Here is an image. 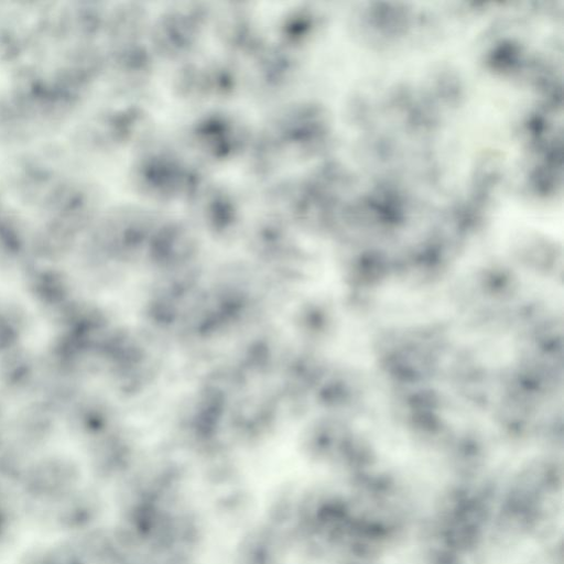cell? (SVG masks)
<instances>
[{
  "label": "cell",
  "instance_id": "6da1fadb",
  "mask_svg": "<svg viewBox=\"0 0 564 564\" xmlns=\"http://www.w3.org/2000/svg\"><path fill=\"white\" fill-rule=\"evenodd\" d=\"M129 177L140 196L161 204H188L214 181L208 166L180 143L154 135L137 149Z\"/></svg>",
  "mask_w": 564,
  "mask_h": 564
},
{
  "label": "cell",
  "instance_id": "7a4b0ae2",
  "mask_svg": "<svg viewBox=\"0 0 564 564\" xmlns=\"http://www.w3.org/2000/svg\"><path fill=\"white\" fill-rule=\"evenodd\" d=\"M252 132L241 116L212 109L197 115L183 127L180 145L207 166L226 164L243 158Z\"/></svg>",
  "mask_w": 564,
  "mask_h": 564
},
{
  "label": "cell",
  "instance_id": "3957f363",
  "mask_svg": "<svg viewBox=\"0 0 564 564\" xmlns=\"http://www.w3.org/2000/svg\"><path fill=\"white\" fill-rule=\"evenodd\" d=\"M213 15V7L203 1L171 3L151 20L148 43L156 57L187 59L194 56Z\"/></svg>",
  "mask_w": 564,
  "mask_h": 564
},
{
  "label": "cell",
  "instance_id": "277c9868",
  "mask_svg": "<svg viewBox=\"0 0 564 564\" xmlns=\"http://www.w3.org/2000/svg\"><path fill=\"white\" fill-rule=\"evenodd\" d=\"M245 86L240 64L225 56H192L180 62L171 78L173 94L189 104H218Z\"/></svg>",
  "mask_w": 564,
  "mask_h": 564
},
{
  "label": "cell",
  "instance_id": "5b68a950",
  "mask_svg": "<svg viewBox=\"0 0 564 564\" xmlns=\"http://www.w3.org/2000/svg\"><path fill=\"white\" fill-rule=\"evenodd\" d=\"M283 159H305L314 154L323 139V119L310 102L294 101L279 107L261 127Z\"/></svg>",
  "mask_w": 564,
  "mask_h": 564
},
{
  "label": "cell",
  "instance_id": "8992f818",
  "mask_svg": "<svg viewBox=\"0 0 564 564\" xmlns=\"http://www.w3.org/2000/svg\"><path fill=\"white\" fill-rule=\"evenodd\" d=\"M245 86L262 100H272L288 94L301 74L299 52L275 41L265 45L249 61Z\"/></svg>",
  "mask_w": 564,
  "mask_h": 564
},
{
  "label": "cell",
  "instance_id": "52a82bcc",
  "mask_svg": "<svg viewBox=\"0 0 564 564\" xmlns=\"http://www.w3.org/2000/svg\"><path fill=\"white\" fill-rule=\"evenodd\" d=\"M212 23L226 55L237 62L250 61L269 41L248 2H225L214 10Z\"/></svg>",
  "mask_w": 564,
  "mask_h": 564
},
{
  "label": "cell",
  "instance_id": "ba28073f",
  "mask_svg": "<svg viewBox=\"0 0 564 564\" xmlns=\"http://www.w3.org/2000/svg\"><path fill=\"white\" fill-rule=\"evenodd\" d=\"M194 217L215 231L235 228L242 216V204L235 191L213 181L188 204Z\"/></svg>",
  "mask_w": 564,
  "mask_h": 564
},
{
  "label": "cell",
  "instance_id": "9c48e42d",
  "mask_svg": "<svg viewBox=\"0 0 564 564\" xmlns=\"http://www.w3.org/2000/svg\"><path fill=\"white\" fill-rule=\"evenodd\" d=\"M156 56L144 40L116 43L110 56V68L118 84L126 90L143 89L155 70Z\"/></svg>",
  "mask_w": 564,
  "mask_h": 564
},
{
  "label": "cell",
  "instance_id": "30bf717a",
  "mask_svg": "<svg viewBox=\"0 0 564 564\" xmlns=\"http://www.w3.org/2000/svg\"><path fill=\"white\" fill-rule=\"evenodd\" d=\"M318 25L316 11L306 4H295L282 11L274 23V40L299 52L315 35Z\"/></svg>",
  "mask_w": 564,
  "mask_h": 564
},
{
  "label": "cell",
  "instance_id": "8fae6325",
  "mask_svg": "<svg viewBox=\"0 0 564 564\" xmlns=\"http://www.w3.org/2000/svg\"><path fill=\"white\" fill-rule=\"evenodd\" d=\"M109 32L116 43L144 40L151 24L150 12L142 2L118 6L109 17Z\"/></svg>",
  "mask_w": 564,
  "mask_h": 564
},
{
  "label": "cell",
  "instance_id": "7c38bea8",
  "mask_svg": "<svg viewBox=\"0 0 564 564\" xmlns=\"http://www.w3.org/2000/svg\"><path fill=\"white\" fill-rule=\"evenodd\" d=\"M243 158L251 175L259 180L270 177L285 162L272 139L262 128L252 132Z\"/></svg>",
  "mask_w": 564,
  "mask_h": 564
}]
</instances>
